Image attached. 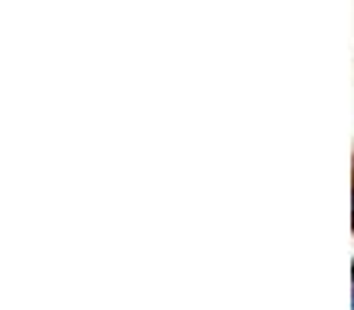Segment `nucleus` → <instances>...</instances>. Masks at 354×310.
Instances as JSON below:
<instances>
[{
    "instance_id": "nucleus-1",
    "label": "nucleus",
    "mask_w": 354,
    "mask_h": 310,
    "mask_svg": "<svg viewBox=\"0 0 354 310\" xmlns=\"http://www.w3.org/2000/svg\"><path fill=\"white\" fill-rule=\"evenodd\" d=\"M351 310H354V298H351Z\"/></svg>"
}]
</instances>
